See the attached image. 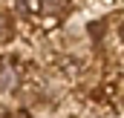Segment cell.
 <instances>
[{
  "instance_id": "6da1fadb",
  "label": "cell",
  "mask_w": 124,
  "mask_h": 118,
  "mask_svg": "<svg viewBox=\"0 0 124 118\" xmlns=\"http://www.w3.org/2000/svg\"><path fill=\"white\" fill-rule=\"evenodd\" d=\"M40 6H43V12L52 15V17H61L63 15V0H40Z\"/></svg>"
},
{
  "instance_id": "7a4b0ae2",
  "label": "cell",
  "mask_w": 124,
  "mask_h": 118,
  "mask_svg": "<svg viewBox=\"0 0 124 118\" xmlns=\"http://www.w3.org/2000/svg\"><path fill=\"white\" fill-rule=\"evenodd\" d=\"M15 87V72L6 66V69H0V89H12Z\"/></svg>"
},
{
  "instance_id": "3957f363",
  "label": "cell",
  "mask_w": 124,
  "mask_h": 118,
  "mask_svg": "<svg viewBox=\"0 0 124 118\" xmlns=\"http://www.w3.org/2000/svg\"><path fill=\"white\" fill-rule=\"evenodd\" d=\"M9 37H12V23H9V17L0 15V40H9Z\"/></svg>"
},
{
  "instance_id": "277c9868",
  "label": "cell",
  "mask_w": 124,
  "mask_h": 118,
  "mask_svg": "<svg viewBox=\"0 0 124 118\" xmlns=\"http://www.w3.org/2000/svg\"><path fill=\"white\" fill-rule=\"evenodd\" d=\"M118 35H121V40H124V26H121V32H118Z\"/></svg>"
}]
</instances>
